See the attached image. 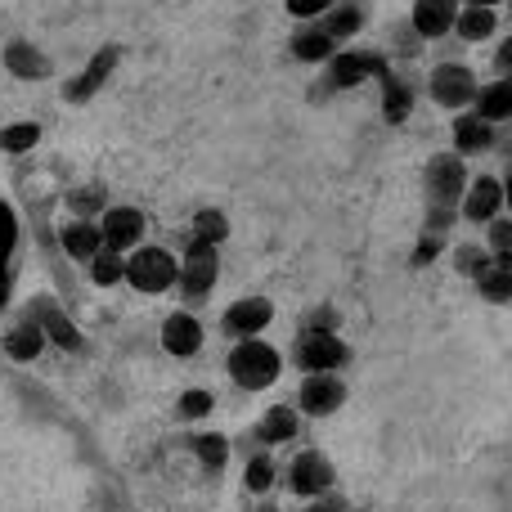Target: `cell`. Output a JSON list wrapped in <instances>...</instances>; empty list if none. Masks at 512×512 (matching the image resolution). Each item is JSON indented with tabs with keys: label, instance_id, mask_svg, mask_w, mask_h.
<instances>
[{
	"label": "cell",
	"instance_id": "26",
	"mask_svg": "<svg viewBox=\"0 0 512 512\" xmlns=\"http://www.w3.org/2000/svg\"><path fill=\"white\" fill-rule=\"evenodd\" d=\"M45 342H50V337H45V328H41V319H23V324H14L9 328V337H5V351L14 355V360H36V355L45 351Z\"/></svg>",
	"mask_w": 512,
	"mask_h": 512
},
{
	"label": "cell",
	"instance_id": "10",
	"mask_svg": "<svg viewBox=\"0 0 512 512\" xmlns=\"http://www.w3.org/2000/svg\"><path fill=\"white\" fill-rule=\"evenodd\" d=\"M504 180L499 176H472L468 180V194H463L459 216L472 225H490L495 216H504Z\"/></svg>",
	"mask_w": 512,
	"mask_h": 512
},
{
	"label": "cell",
	"instance_id": "47",
	"mask_svg": "<svg viewBox=\"0 0 512 512\" xmlns=\"http://www.w3.org/2000/svg\"><path fill=\"white\" fill-rule=\"evenodd\" d=\"M355 512H364V508H355Z\"/></svg>",
	"mask_w": 512,
	"mask_h": 512
},
{
	"label": "cell",
	"instance_id": "15",
	"mask_svg": "<svg viewBox=\"0 0 512 512\" xmlns=\"http://www.w3.org/2000/svg\"><path fill=\"white\" fill-rule=\"evenodd\" d=\"M270 319H274V306L265 297H239L230 310H225L221 328L243 342V337H261L265 328H270Z\"/></svg>",
	"mask_w": 512,
	"mask_h": 512
},
{
	"label": "cell",
	"instance_id": "33",
	"mask_svg": "<svg viewBox=\"0 0 512 512\" xmlns=\"http://www.w3.org/2000/svg\"><path fill=\"white\" fill-rule=\"evenodd\" d=\"M36 140H41V126L36 122H14L0 131V149L5 153H27V149H36Z\"/></svg>",
	"mask_w": 512,
	"mask_h": 512
},
{
	"label": "cell",
	"instance_id": "17",
	"mask_svg": "<svg viewBox=\"0 0 512 512\" xmlns=\"http://www.w3.org/2000/svg\"><path fill=\"white\" fill-rule=\"evenodd\" d=\"M378 86H382V117H387V126L409 122V113H414V95H418L414 81H409L405 72L391 68L387 77H378Z\"/></svg>",
	"mask_w": 512,
	"mask_h": 512
},
{
	"label": "cell",
	"instance_id": "16",
	"mask_svg": "<svg viewBox=\"0 0 512 512\" xmlns=\"http://www.w3.org/2000/svg\"><path fill=\"white\" fill-rule=\"evenodd\" d=\"M198 346H203V324L189 310L167 315V324H162V351L176 355V360H189V355H198Z\"/></svg>",
	"mask_w": 512,
	"mask_h": 512
},
{
	"label": "cell",
	"instance_id": "22",
	"mask_svg": "<svg viewBox=\"0 0 512 512\" xmlns=\"http://www.w3.org/2000/svg\"><path fill=\"white\" fill-rule=\"evenodd\" d=\"M5 68L14 72L18 81H41V77H50V59H45V54L36 50L32 41H9V45H5Z\"/></svg>",
	"mask_w": 512,
	"mask_h": 512
},
{
	"label": "cell",
	"instance_id": "14",
	"mask_svg": "<svg viewBox=\"0 0 512 512\" xmlns=\"http://www.w3.org/2000/svg\"><path fill=\"white\" fill-rule=\"evenodd\" d=\"M117 59H122V50H117V45H104V50H95V54H90V63H86V72L68 81L63 99H68V104H86V99H95V90L104 86L108 77H113Z\"/></svg>",
	"mask_w": 512,
	"mask_h": 512
},
{
	"label": "cell",
	"instance_id": "42",
	"mask_svg": "<svg viewBox=\"0 0 512 512\" xmlns=\"http://www.w3.org/2000/svg\"><path fill=\"white\" fill-rule=\"evenodd\" d=\"M5 301H9V270L0 265V310H5Z\"/></svg>",
	"mask_w": 512,
	"mask_h": 512
},
{
	"label": "cell",
	"instance_id": "7",
	"mask_svg": "<svg viewBox=\"0 0 512 512\" xmlns=\"http://www.w3.org/2000/svg\"><path fill=\"white\" fill-rule=\"evenodd\" d=\"M216 274H221V252H216V243L194 239V234H189L185 261H180V288H185L189 306H198V301L216 288Z\"/></svg>",
	"mask_w": 512,
	"mask_h": 512
},
{
	"label": "cell",
	"instance_id": "38",
	"mask_svg": "<svg viewBox=\"0 0 512 512\" xmlns=\"http://www.w3.org/2000/svg\"><path fill=\"white\" fill-rule=\"evenodd\" d=\"M441 248H445L441 234H418V248H414V256H409V261H414V265H427V261H436V256H441Z\"/></svg>",
	"mask_w": 512,
	"mask_h": 512
},
{
	"label": "cell",
	"instance_id": "35",
	"mask_svg": "<svg viewBox=\"0 0 512 512\" xmlns=\"http://www.w3.org/2000/svg\"><path fill=\"white\" fill-rule=\"evenodd\" d=\"M243 486H248L252 495H265V490L274 486V463H270V454H256V459H248V468H243Z\"/></svg>",
	"mask_w": 512,
	"mask_h": 512
},
{
	"label": "cell",
	"instance_id": "1",
	"mask_svg": "<svg viewBox=\"0 0 512 512\" xmlns=\"http://www.w3.org/2000/svg\"><path fill=\"white\" fill-rule=\"evenodd\" d=\"M468 162L463 153L445 149V153H432L423 167V198L427 207H445V212H459L463 207V194H468Z\"/></svg>",
	"mask_w": 512,
	"mask_h": 512
},
{
	"label": "cell",
	"instance_id": "18",
	"mask_svg": "<svg viewBox=\"0 0 512 512\" xmlns=\"http://www.w3.org/2000/svg\"><path fill=\"white\" fill-rule=\"evenodd\" d=\"M364 23H369V5H364V0H337V5L319 18V27H324L337 45L351 41V36H360Z\"/></svg>",
	"mask_w": 512,
	"mask_h": 512
},
{
	"label": "cell",
	"instance_id": "30",
	"mask_svg": "<svg viewBox=\"0 0 512 512\" xmlns=\"http://www.w3.org/2000/svg\"><path fill=\"white\" fill-rule=\"evenodd\" d=\"M490 261H495V252H490L486 243H459V248H454V270H459L463 279H477Z\"/></svg>",
	"mask_w": 512,
	"mask_h": 512
},
{
	"label": "cell",
	"instance_id": "11",
	"mask_svg": "<svg viewBox=\"0 0 512 512\" xmlns=\"http://www.w3.org/2000/svg\"><path fill=\"white\" fill-rule=\"evenodd\" d=\"M450 140H454V153H463V158H481V153H490L499 144V135H495V122H486L477 108H463V113H454Z\"/></svg>",
	"mask_w": 512,
	"mask_h": 512
},
{
	"label": "cell",
	"instance_id": "23",
	"mask_svg": "<svg viewBox=\"0 0 512 512\" xmlns=\"http://www.w3.org/2000/svg\"><path fill=\"white\" fill-rule=\"evenodd\" d=\"M297 427H301V414L292 405H270L261 414V423H256V441L261 445H283V441H292L297 436Z\"/></svg>",
	"mask_w": 512,
	"mask_h": 512
},
{
	"label": "cell",
	"instance_id": "19",
	"mask_svg": "<svg viewBox=\"0 0 512 512\" xmlns=\"http://www.w3.org/2000/svg\"><path fill=\"white\" fill-rule=\"evenodd\" d=\"M337 50H342V45L319 27V18H310V23H301L297 32H292V59H301V63H328Z\"/></svg>",
	"mask_w": 512,
	"mask_h": 512
},
{
	"label": "cell",
	"instance_id": "21",
	"mask_svg": "<svg viewBox=\"0 0 512 512\" xmlns=\"http://www.w3.org/2000/svg\"><path fill=\"white\" fill-rule=\"evenodd\" d=\"M472 283H477V292L490 306H512V256H495Z\"/></svg>",
	"mask_w": 512,
	"mask_h": 512
},
{
	"label": "cell",
	"instance_id": "45",
	"mask_svg": "<svg viewBox=\"0 0 512 512\" xmlns=\"http://www.w3.org/2000/svg\"><path fill=\"white\" fill-rule=\"evenodd\" d=\"M261 512H274V508H270V504H265V508H261Z\"/></svg>",
	"mask_w": 512,
	"mask_h": 512
},
{
	"label": "cell",
	"instance_id": "43",
	"mask_svg": "<svg viewBox=\"0 0 512 512\" xmlns=\"http://www.w3.org/2000/svg\"><path fill=\"white\" fill-rule=\"evenodd\" d=\"M504 203H508V212H512V162H508V171H504Z\"/></svg>",
	"mask_w": 512,
	"mask_h": 512
},
{
	"label": "cell",
	"instance_id": "41",
	"mask_svg": "<svg viewBox=\"0 0 512 512\" xmlns=\"http://www.w3.org/2000/svg\"><path fill=\"white\" fill-rule=\"evenodd\" d=\"M337 508H342V504H337V499H315V504H310V508H301V512H337Z\"/></svg>",
	"mask_w": 512,
	"mask_h": 512
},
{
	"label": "cell",
	"instance_id": "29",
	"mask_svg": "<svg viewBox=\"0 0 512 512\" xmlns=\"http://www.w3.org/2000/svg\"><path fill=\"white\" fill-rule=\"evenodd\" d=\"M189 445H194L198 463H203V468H212V472H221L225 463H230V441H225L221 432H198Z\"/></svg>",
	"mask_w": 512,
	"mask_h": 512
},
{
	"label": "cell",
	"instance_id": "36",
	"mask_svg": "<svg viewBox=\"0 0 512 512\" xmlns=\"http://www.w3.org/2000/svg\"><path fill=\"white\" fill-rule=\"evenodd\" d=\"M486 230V248L495 256H512V216H495L490 225H481Z\"/></svg>",
	"mask_w": 512,
	"mask_h": 512
},
{
	"label": "cell",
	"instance_id": "8",
	"mask_svg": "<svg viewBox=\"0 0 512 512\" xmlns=\"http://www.w3.org/2000/svg\"><path fill=\"white\" fill-rule=\"evenodd\" d=\"M337 486V468L319 450H301L288 468V490L301 499H324Z\"/></svg>",
	"mask_w": 512,
	"mask_h": 512
},
{
	"label": "cell",
	"instance_id": "28",
	"mask_svg": "<svg viewBox=\"0 0 512 512\" xmlns=\"http://www.w3.org/2000/svg\"><path fill=\"white\" fill-rule=\"evenodd\" d=\"M86 265H90V279H95L99 288H113V283H126V252L99 248Z\"/></svg>",
	"mask_w": 512,
	"mask_h": 512
},
{
	"label": "cell",
	"instance_id": "13",
	"mask_svg": "<svg viewBox=\"0 0 512 512\" xmlns=\"http://www.w3.org/2000/svg\"><path fill=\"white\" fill-rule=\"evenodd\" d=\"M459 9H463V0H414L409 23H414V32L423 41H445L454 32V23H459Z\"/></svg>",
	"mask_w": 512,
	"mask_h": 512
},
{
	"label": "cell",
	"instance_id": "25",
	"mask_svg": "<svg viewBox=\"0 0 512 512\" xmlns=\"http://www.w3.org/2000/svg\"><path fill=\"white\" fill-rule=\"evenodd\" d=\"M63 252L77 256V261H90L99 248H104V234H99V221H86V216H77V221L63 225Z\"/></svg>",
	"mask_w": 512,
	"mask_h": 512
},
{
	"label": "cell",
	"instance_id": "39",
	"mask_svg": "<svg viewBox=\"0 0 512 512\" xmlns=\"http://www.w3.org/2000/svg\"><path fill=\"white\" fill-rule=\"evenodd\" d=\"M9 248H14V216H9L5 207H0V265H5Z\"/></svg>",
	"mask_w": 512,
	"mask_h": 512
},
{
	"label": "cell",
	"instance_id": "4",
	"mask_svg": "<svg viewBox=\"0 0 512 512\" xmlns=\"http://www.w3.org/2000/svg\"><path fill=\"white\" fill-rule=\"evenodd\" d=\"M126 283H131L135 292L158 297V292H167L180 283V261L167 248H144L140 243L135 252H126Z\"/></svg>",
	"mask_w": 512,
	"mask_h": 512
},
{
	"label": "cell",
	"instance_id": "40",
	"mask_svg": "<svg viewBox=\"0 0 512 512\" xmlns=\"http://www.w3.org/2000/svg\"><path fill=\"white\" fill-rule=\"evenodd\" d=\"M495 68H499V72H512V36H504V41H499V54H495Z\"/></svg>",
	"mask_w": 512,
	"mask_h": 512
},
{
	"label": "cell",
	"instance_id": "32",
	"mask_svg": "<svg viewBox=\"0 0 512 512\" xmlns=\"http://www.w3.org/2000/svg\"><path fill=\"white\" fill-rule=\"evenodd\" d=\"M194 239H207L221 248L225 239H230V221H225V212H216V207H203V212L194 216Z\"/></svg>",
	"mask_w": 512,
	"mask_h": 512
},
{
	"label": "cell",
	"instance_id": "3",
	"mask_svg": "<svg viewBox=\"0 0 512 512\" xmlns=\"http://www.w3.org/2000/svg\"><path fill=\"white\" fill-rule=\"evenodd\" d=\"M225 369H230V378L239 382L243 391H265V387H274V378H279L283 355L274 351L270 342H261V337H243V342L230 351Z\"/></svg>",
	"mask_w": 512,
	"mask_h": 512
},
{
	"label": "cell",
	"instance_id": "37",
	"mask_svg": "<svg viewBox=\"0 0 512 512\" xmlns=\"http://www.w3.org/2000/svg\"><path fill=\"white\" fill-rule=\"evenodd\" d=\"M283 5H288L292 18H306V23H310V18H324L337 0H283Z\"/></svg>",
	"mask_w": 512,
	"mask_h": 512
},
{
	"label": "cell",
	"instance_id": "31",
	"mask_svg": "<svg viewBox=\"0 0 512 512\" xmlns=\"http://www.w3.org/2000/svg\"><path fill=\"white\" fill-rule=\"evenodd\" d=\"M216 409V396L212 391H203V387H189L185 396L176 400V418L180 423H198V418H207Z\"/></svg>",
	"mask_w": 512,
	"mask_h": 512
},
{
	"label": "cell",
	"instance_id": "5",
	"mask_svg": "<svg viewBox=\"0 0 512 512\" xmlns=\"http://www.w3.org/2000/svg\"><path fill=\"white\" fill-rule=\"evenodd\" d=\"M477 90H481L477 72H472L468 63H459V59L436 63L432 77H427V95H432V104L450 108V113H463V108L477 104Z\"/></svg>",
	"mask_w": 512,
	"mask_h": 512
},
{
	"label": "cell",
	"instance_id": "20",
	"mask_svg": "<svg viewBox=\"0 0 512 512\" xmlns=\"http://www.w3.org/2000/svg\"><path fill=\"white\" fill-rule=\"evenodd\" d=\"M477 108L486 122H495V126H504L512 122V72H499L495 81H486V86L477 90Z\"/></svg>",
	"mask_w": 512,
	"mask_h": 512
},
{
	"label": "cell",
	"instance_id": "46",
	"mask_svg": "<svg viewBox=\"0 0 512 512\" xmlns=\"http://www.w3.org/2000/svg\"><path fill=\"white\" fill-rule=\"evenodd\" d=\"M508 14H512V0H508Z\"/></svg>",
	"mask_w": 512,
	"mask_h": 512
},
{
	"label": "cell",
	"instance_id": "12",
	"mask_svg": "<svg viewBox=\"0 0 512 512\" xmlns=\"http://www.w3.org/2000/svg\"><path fill=\"white\" fill-rule=\"evenodd\" d=\"M99 234H104V248L135 252L144 243V212L140 207H108L99 216Z\"/></svg>",
	"mask_w": 512,
	"mask_h": 512
},
{
	"label": "cell",
	"instance_id": "9",
	"mask_svg": "<svg viewBox=\"0 0 512 512\" xmlns=\"http://www.w3.org/2000/svg\"><path fill=\"white\" fill-rule=\"evenodd\" d=\"M346 405V382L337 373H306L297 391V409L310 418H328Z\"/></svg>",
	"mask_w": 512,
	"mask_h": 512
},
{
	"label": "cell",
	"instance_id": "44",
	"mask_svg": "<svg viewBox=\"0 0 512 512\" xmlns=\"http://www.w3.org/2000/svg\"><path fill=\"white\" fill-rule=\"evenodd\" d=\"M463 5H490V9H499V5H508V0H463Z\"/></svg>",
	"mask_w": 512,
	"mask_h": 512
},
{
	"label": "cell",
	"instance_id": "24",
	"mask_svg": "<svg viewBox=\"0 0 512 512\" xmlns=\"http://www.w3.org/2000/svg\"><path fill=\"white\" fill-rule=\"evenodd\" d=\"M499 32V14L490 5H463L459 9V23H454V36L468 45H481Z\"/></svg>",
	"mask_w": 512,
	"mask_h": 512
},
{
	"label": "cell",
	"instance_id": "27",
	"mask_svg": "<svg viewBox=\"0 0 512 512\" xmlns=\"http://www.w3.org/2000/svg\"><path fill=\"white\" fill-rule=\"evenodd\" d=\"M41 306V328H45V337H50L54 346H63V351H81V333H77V324H72L68 315H59V310L50 306V301H36Z\"/></svg>",
	"mask_w": 512,
	"mask_h": 512
},
{
	"label": "cell",
	"instance_id": "2",
	"mask_svg": "<svg viewBox=\"0 0 512 512\" xmlns=\"http://www.w3.org/2000/svg\"><path fill=\"white\" fill-rule=\"evenodd\" d=\"M292 360L301 364V373H342L346 364H351V346L342 342L337 328L301 324L297 346H292Z\"/></svg>",
	"mask_w": 512,
	"mask_h": 512
},
{
	"label": "cell",
	"instance_id": "34",
	"mask_svg": "<svg viewBox=\"0 0 512 512\" xmlns=\"http://www.w3.org/2000/svg\"><path fill=\"white\" fill-rule=\"evenodd\" d=\"M104 198H108L104 185H81V189H72V194H68V207L90 221L95 212H104Z\"/></svg>",
	"mask_w": 512,
	"mask_h": 512
},
{
	"label": "cell",
	"instance_id": "6",
	"mask_svg": "<svg viewBox=\"0 0 512 512\" xmlns=\"http://www.w3.org/2000/svg\"><path fill=\"white\" fill-rule=\"evenodd\" d=\"M391 72V59L382 50H337L333 59H328V77H324V90L333 95V90H351L360 86V81H378Z\"/></svg>",
	"mask_w": 512,
	"mask_h": 512
}]
</instances>
